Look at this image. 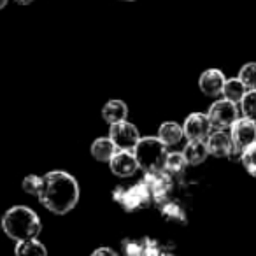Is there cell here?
Returning <instances> with one entry per match:
<instances>
[{
  "label": "cell",
  "instance_id": "obj_1",
  "mask_svg": "<svg viewBox=\"0 0 256 256\" xmlns=\"http://www.w3.org/2000/svg\"><path fill=\"white\" fill-rule=\"evenodd\" d=\"M37 198L56 216L68 214L79 202V184L74 176L65 170H51L42 176V186Z\"/></svg>",
  "mask_w": 256,
  "mask_h": 256
},
{
  "label": "cell",
  "instance_id": "obj_2",
  "mask_svg": "<svg viewBox=\"0 0 256 256\" xmlns=\"http://www.w3.org/2000/svg\"><path fill=\"white\" fill-rule=\"evenodd\" d=\"M0 224H2L4 234L14 242L39 237L42 230V223L36 210L26 206H14L8 209L2 216Z\"/></svg>",
  "mask_w": 256,
  "mask_h": 256
},
{
  "label": "cell",
  "instance_id": "obj_3",
  "mask_svg": "<svg viewBox=\"0 0 256 256\" xmlns=\"http://www.w3.org/2000/svg\"><path fill=\"white\" fill-rule=\"evenodd\" d=\"M134 154L144 172L165 170L168 151L167 144L162 142L160 137H140L137 146L134 148Z\"/></svg>",
  "mask_w": 256,
  "mask_h": 256
},
{
  "label": "cell",
  "instance_id": "obj_4",
  "mask_svg": "<svg viewBox=\"0 0 256 256\" xmlns=\"http://www.w3.org/2000/svg\"><path fill=\"white\" fill-rule=\"evenodd\" d=\"M112 198L123 207L124 210H136V209H146L153 204V193L148 186L146 181H140L137 184L124 188L118 186L112 192Z\"/></svg>",
  "mask_w": 256,
  "mask_h": 256
},
{
  "label": "cell",
  "instance_id": "obj_5",
  "mask_svg": "<svg viewBox=\"0 0 256 256\" xmlns=\"http://www.w3.org/2000/svg\"><path fill=\"white\" fill-rule=\"evenodd\" d=\"M230 137L234 142V150L228 158L240 162L244 150H248L252 142H256V121L246 116H238L237 121L230 126Z\"/></svg>",
  "mask_w": 256,
  "mask_h": 256
},
{
  "label": "cell",
  "instance_id": "obj_6",
  "mask_svg": "<svg viewBox=\"0 0 256 256\" xmlns=\"http://www.w3.org/2000/svg\"><path fill=\"white\" fill-rule=\"evenodd\" d=\"M238 112H240V109L237 104L232 100L221 98L212 102V106L207 110V116H209L214 130H228L237 121Z\"/></svg>",
  "mask_w": 256,
  "mask_h": 256
},
{
  "label": "cell",
  "instance_id": "obj_7",
  "mask_svg": "<svg viewBox=\"0 0 256 256\" xmlns=\"http://www.w3.org/2000/svg\"><path fill=\"white\" fill-rule=\"evenodd\" d=\"M142 181L148 182V186L151 188L153 193V202L158 207H162L165 202L170 200V193H172V174H168L167 170H160V172H146Z\"/></svg>",
  "mask_w": 256,
  "mask_h": 256
},
{
  "label": "cell",
  "instance_id": "obj_8",
  "mask_svg": "<svg viewBox=\"0 0 256 256\" xmlns=\"http://www.w3.org/2000/svg\"><path fill=\"white\" fill-rule=\"evenodd\" d=\"M109 126H110L109 137L114 140L118 150L134 151V148L137 146V142H139V139H140L139 128L126 120L118 121V123H112V124H109Z\"/></svg>",
  "mask_w": 256,
  "mask_h": 256
},
{
  "label": "cell",
  "instance_id": "obj_9",
  "mask_svg": "<svg viewBox=\"0 0 256 256\" xmlns=\"http://www.w3.org/2000/svg\"><path fill=\"white\" fill-rule=\"evenodd\" d=\"M182 130H184V137L188 140H207V137L210 136L214 128L207 114L192 112L184 120Z\"/></svg>",
  "mask_w": 256,
  "mask_h": 256
},
{
  "label": "cell",
  "instance_id": "obj_10",
  "mask_svg": "<svg viewBox=\"0 0 256 256\" xmlns=\"http://www.w3.org/2000/svg\"><path fill=\"white\" fill-rule=\"evenodd\" d=\"M109 168L118 178H132L139 170V162H137L134 151L118 150V153L109 160Z\"/></svg>",
  "mask_w": 256,
  "mask_h": 256
},
{
  "label": "cell",
  "instance_id": "obj_11",
  "mask_svg": "<svg viewBox=\"0 0 256 256\" xmlns=\"http://www.w3.org/2000/svg\"><path fill=\"white\" fill-rule=\"evenodd\" d=\"M224 81H226V78L220 68H207L200 76L198 88L206 96H220L223 93Z\"/></svg>",
  "mask_w": 256,
  "mask_h": 256
},
{
  "label": "cell",
  "instance_id": "obj_12",
  "mask_svg": "<svg viewBox=\"0 0 256 256\" xmlns=\"http://www.w3.org/2000/svg\"><path fill=\"white\" fill-rule=\"evenodd\" d=\"M206 142H207L209 154H212L216 158H228L232 150H234V142H232L230 134H226L224 130H212Z\"/></svg>",
  "mask_w": 256,
  "mask_h": 256
},
{
  "label": "cell",
  "instance_id": "obj_13",
  "mask_svg": "<svg viewBox=\"0 0 256 256\" xmlns=\"http://www.w3.org/2000/svg\"><path fill=\"white\" fill-rule=\"evenodd\" d=\"M158 137L164 144H167V148L178 146L182 139H184V130L181 124L174 123V121H165L158 128Z\"/></svg>",
  "mask_w": 256,
  "mask_h": 256
},
{
  "label": "cell",
  "instance_id": "obj_14",
  "mask_svg": "<svg viewBox=\"0 0 256 256\" xmlns=\"http://www.w3.org/2000/svg\"><path fill=\"white\" fill-rule=\"evenodd\" d=\"M92 156L96 162H107L118 153V146L114 144V140L110 137H98L96 140H93L92 144Z\"/></svg>",
  "mask_w": 256,
  "mask_h": 256
},
{
  "label": "cell",
  "instance_id": "obj_15",
  "mask_svg": "<svg viewBox=\"0 0 256 256\" xmlns=\"http://www.w3.org/2000/svg\"><path fill=\"white\" fill-rule=\"evenodd\" d=\"M188 165H200L207 160L209 156V150H207L206 140H188V144L182 150Z\"/></svg>",
  "mask_w": 256,
  "mask_h": 256
},
{
  "label": "cell",
  "instance_id": "obj_16",
  "mask_svg": "<svg viewBox=\"0 0 256 256\" xmlns=\"http://www.w3.org/2000/svg\"><path fill=\"white\" fill-rule=\"evenodd\" d=\"M126 116H128V107L123 100H109L102 107V118L107 124L126 120Z\"/></svg>",
  "mask_w": 256,
  "mask_h": 256
},
{
  "label": "cell",
  "instance_id": "obj_17",
  "mask_svg": "<svg viewBox=\"0 0 256 256\" xmlns=\"http://www.w3.org/2000/svg\"><path fill=\"white\" fill-rule=\"evenodd\" d=\"M123 251L126 254H158L160 248H158L156 240H150V238H142V240H123Z\"/></svg>",
  "mask_w": 256,
  "mask_h": 256
},
{
  "label": "cell",
  "instance_id": "obj_18",
  "mask_svg": "<svg viewBox=\"0 0 256 256\" xmlns=\"http://www.w3.org/2000/svg\"><path fill=\"white\" fill-rule=\"evenodd\" d=\"M14 252L18 256H46L48 249L39 238L34 237V238H25V240L16 242Z\"/></svg>",
  "mask_w": 256,
  "mask_h": 256
},
{
  "label": "cell",
  "instance_id": "obj_19",
  "mask_svg": "<svg viewBox=\"0 0 256 256\" xmlns=\"http://www.w3.org/2000/svg\"><path fill=\"white\" fill-rule=\"evenodd\" d=\"M246 92H248V88L244 86V82H242L238 78H232V79H226V81H224L223 93H221V95H223V98L238 104L242 100V96L246 95Z\"/></svg>",
  "mask_w": 256,
  "mask_h": 256
},
{
  "label": "cell",
  "instance_id": "obj_20",
  "mask_svg": "<svg viewBox=\"0 0 256 256\" xmlns=\"http://www.w3.org/2000/svg\"><path fill=\"white\" fill-rule=\"evenodd\" d=\"M162 210V216H164L165 221H168V223H186V212L184 209H182L179 204L176 202H165L164 206L160 207Z\"/></svg>",
  "mask_w": 256,
  "mask_h": 256
},
{
  "label": "cell",
  "instance_id": "obj_21",
  "mask_svg": "<svg viewBox=\"0 0 256 256\" xmlns=\"http://www.w3.org/2000/svg\"><path fill=\"white\" fill-rule=\"evenodd\" d=\"M238 109H240L242 116L256 121V88L246 92V95L242 96V100L238 102Z\"/></svg>",
  "mask_w": 256,
  "mask_h": 256
},
{
  "label": "cell",
  "instance_id": "obj_22",
  "mask_svg": "<svg viewBox=\"0 0 256 256\" xmlns=\"http://www.w3.org/2000/svg\"><path fill=\"white\" fill-rule=\"evenodd\" d=\"M186 165H188V162H186L184 154L174 151V153H168L167 162H165V170H167L168 174L176 176V174H181V172H184Z\"/></svg>",
  "mask_w": 256,
  "mask_h": 256
},
{
  "label": "cell",
  "instance_id": "obj_23",
  "mask_svg": "<svg viewBox=\"0 0 256 256\" xmlns=\"http://www.w3.org/2000/svg\"><path fill=\"white\" fill-rule=\"evenodd\" d=\"M237 78L244 82V86L248 90H254L256 88V64H254V62L242 65L240 70H238Z\"/></svg>",
  "mask_w": 256,
  "mask_h": 256
},
{
  "label": "cell",
  "instance_id": "obj_24",
  "mask_svg": "<svg viewBox=\"0 0 256 256\" xmlns=\"http://www.w3.org/2000/svg\"><path fill=\"white\" fill-rule=\"evenodd\" d=\"M240 164L244 165L246 172L256 179V142H252L248 150H244L242 158H240Z\"/></svg>",
  "mask_w": 256,
  "mask_h": 256
},
{
  "label": "cell",
  "instance_id": "obj_25",
  "mask_svg": "<svg viewBox=\"0 0 256 256\" xmlns=\"http://www.w3.org/2000/svg\"><path fill=\"white\" fill-rule=\"evenodd\" d=\"M40 186H42V178L39 176H26L23 179V190H25L28 195H34V196H39V192H40Z\"/></svg>",
  "mask_w": 256,
  "mask_h": 256
},
{
  "label": "cell",
  "instance_id": "obj_26",
  "mask_svg": "<svg viewBox=\"0 0 256 256\" xmlns=\"http://www.w3.org/2000/svg\"><path fill=\"white\" fill-rule=\"evenodd\" d=\"M100 254H109V256H116V251L109 248H100V249H95L93 251V256H100Z\"/></svg>",
  "mask_w": 256,
  "mask_h": 256
},
{
  "label": "cell",
  "instance_id": "obj_27",
  "mask_svg": "<svg viewBox=\"0 0 256 256\" xmlns=\"http://www.w3.org/2000/svg\"><path fill=\"white\" fill-rule=\"evenodd\" d=\"M16 4H20V6H28V4H32L34 0H14Z\"/></svg>",
  "mask_w": 256,
  "mask_h": 256
},
{
  "label": "cell",
  "instance_id": "obj_28",
  "mask_svg": "<svg viewBox=\"0 0 256 256\" xmlns=\"http://www.w3.org/2000/svg\"><path fill=\"white\" fill-rule=\"evenodd\" d=\"M8 2L9 0H0V9H4L6 6H8Z\"/></svg>",
  "mask_w": 256,
  "mask_h": 256
},
{
  "label": "cell",
  "instance_id": "obj_29",
  "mask_svg": "<svg viewBox=\"0 0 256 256\" xmlns=\"http://www.w3.org/2000/svg\"><path fill=\"white\" fill-rule=\"evenodd\" d=\"M126 2H132V0H126Z\"/></svg>",
  "mask_w": 256,
  "mask_h": 256
}]
</instances>
